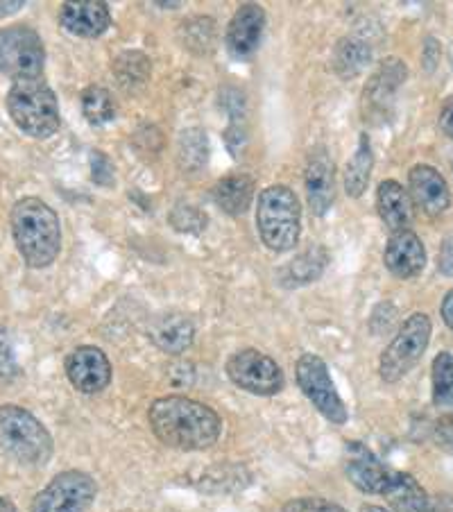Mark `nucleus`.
I'll use <instances>...</instances> for the list:
<instances>
[{"instance_id":"22","label":"nucleus","mask_w":453,"mask_h":512,"mask_svg":"<svg viewBox=\"0 0 453 512\" xmlns=\"http://www.w3.org/2000/svg\"><path fill=\"white\" fill-rule=\"evenodd\" d=\"M404 80H406V66L401 64V59H397V57L386 59V62L379 66V71L372 75V80L367 82L365 102L372 109L376 105L381 107L383 102H386L392 93L401 87V82Z\"/></svg>"},{"instance_id":"27","label":"nucleus","mask_w":453,"mask_h":512,"mask_svg":"<svg viewBox=\"0 0 453 512\" xmlns=\"http://www.w3.org/2000/svg\"><path fill=\"white\" fill-rule=\"evenodd\" d=\"M179 166L184 173H198L209 159V141L202 130H186L179 136Z\"/></svg>"},{"instance_id":"2","label":"nucleus","mask_w":453,"mask_h":512,"mask_svg":"<svg viewBox=\"0 0 453 512\" xmlns=\"http://www.w3.org/2000/svg\"><path fill=\"white\" fill-rule=\"evenodd\" d=\"M12 234L16 250L30 268H48L62 250L59 216L39 198H23L12 209Z\"/></svg>"},{"instance_id":"20","label":"nucleus","mask_w":453,"mask_h":512,"mask_svg":"<svg viewBox=\"0 0 453 512\" xmlns=\"http://www.w3.org/2000/svg\"><path fill=\"white\" fill-rule=\"evenodd\" d=\"M213 198H216L218 207L229 213V216H241L250 209L254 198V179L245 173L227 175L213 189Z\"/></svg>"},{"instance_id":"6","label":"nucleus","mask_w":453,"mask_h":512,"mask_svg":"<svg viewBox=\"0 0 453 512\" xmlns=\"http://www.w3.org/2000/svg\"><path fill=\"white\" fill-rule=\"evenodd\" d=\"M431 340V320L426 313H413L401 324L397 336L381 354L379 374L386 383H397L420 363Z\"/></svg>"},{"instance_id":"5","label":"nucleus","mask_w":453,"mask_h":512,"mask_svg":"<svg viewBox=\"0 0 453 512\" xmlns=\"http://www.w3.org/2000/svg\"><path fill=\"white\" fill-rule=\"evenodd\" d=\"M0 449L21 465L41 467L53 456V438L44 424L21 406H0Z\"/></svg>"},{"instance_id":"10","label":"nucleus","mask_w":453,"mask_h":512,"mask_svg":"<svg viewBox=\"0 0 453 512\" xmlns=\"http://www.w3.org/2000/svg\"><path fill=\"white\" fill-rule=\"evenodd\" d=\"M297 383L311 404L327 417L331 424L347 422V408L333 386L327 363L315 354H304L295 365Z\"/></svg>"},{"instance_id":"13","label":"nucleus","mask_w":453,"mask_h":512,"mask_svg":"<svg viewBox=\"0 0 453 512\" xmlns=\"http://www.w3.org/2000/svg\"><path fill=\"white\" fill-rule=\"evenodd\" d=\"M345 472L358 490L365 494H383L395 469L383 465L361 442H349L345 454Z\"/></svg>"},{"instance_id":"12","label":"nucleus","mask_w":453,"mask_h":512,"mask_svg":"<svg viewBox=\"0 0 453 512\" xmlns=\"http://www.w3.org/2000/svg\"><path fill=\"white\" fill-rule=\"evenodd\" d=\"M263 30H266V12H263L261 5L245 3L238 7L225 34V46L229 55L238 59V62L254 57V53L261 46Z\"/></svg>"},{"instance_id":"16","label":"nucleus","mask_w":453,"mask_h":512,"mask_svg":"<svg viewBox=\"0 0 453 512\" xmlns=\"http://www.w3.org/2000/svg\"><path fill=\"white\" fill-rule=\"evenodd\" d=\"M59 23L75 37L93 39L105 34L111 25L109 5L102 0H82V3H64L59 10Z\"/></svg>"},{"instance_id":"31","label":"nucleus","mask_w":453,"mask_h":512,"mask_svg":"<svg viewBox=\"0 0 453 512\" xmlns=\"http://www.w3.org/2000/svg\"><path fill=\"white\" fill-rule=\"evenodd\" d=\"M281 512H347L338 503H331L327 499H315V497H304V499H293L288 501Z\"/></svg>"},{"instance_id":"8","label":"nucleus","mask_w":453,"mask_h":512,"mask_svg":"<svg viewBox=\"0 0 453 512\" xmlns=\"http://www.w3.org/2000/svg\"><path fill=\"white\" fill-rule=\"evenodd\" d=\"M98 494V485L89 474L68 469L57 474L37 497L32 499L30 512H84Z\"/></svg>"},{"instance_id":"26","label":"nucleus","mask_w":453,"mask_h":512,"mask_svg":"<svg viewBox=\"0 0 453 512\" xmlns=\"http://www.w3.org/2000/svg\"><path fill=\"white\" fill-rule=\"evenodd\" d=\"M433 404L440 411L453 413V356L440 352L433 358Z\"/></svg>"},{"instance_id":"7","label":"nucleus","mask_w":453,"mask_h":512,"mask_svg":"<svg viewBox=\"0 0 453 512\" xmlns=\"http://www.w3.org/2000/svg\"><path fill=\"white\" fill-rule=\"evenodd\" d=\"M44 62V41L28 25L0 30V73L14 80L41 78Z\"/></svg>"},{"instance_id":"36","label":"nucleus","mask_w":453,"mask_h":512,"mask_svg":"<svg viewBox=\"0 0 453 512\" xmlns=\"http://www.w3.org/2000/svg\"><path fill=\"white\" fill-rule=\"evenodd\" d=\"M426 512H453V501L451 499H440L435 506H431L429 503V510Z\"/></svg>"},{"instance_id":"28","label":"nucleus","mask_w":453,"mask_h":512,"mask_svg":"<svg viewBox=\"0 0 453 512\" xmlns=\"http://www.w3.org/2000/svg\"><path fill=\"white\" fill-rule=\"evenodd\" d=\"M82 114L91 125H107L116 118V102L105 87L82 91Z\"/></svg>"},{"instance_id":"14","label":"nucleus","mask_w":453,"mask_h":512,"mask_svg":"<svg viewBox=\"0 0 453 512\" xmlns=\"http://www.w3.org/2000/svg\"><path fill=\"white\" fill-rule=\"evenodd\" d=\"M306 198L315 216H324L336 198V166L322 148L313 150L304 170Z\"/></svg>"},{"instance_id":"21","label":"nucleus","mask_w":453,"mask_h":512,"mask_svg":"<svg viewBox=\"0 0 453 512\" xmlns=\"http://www.w3.org/2000/svg\"><path fill=\"white\" fill-rule=\"evenodd\" d=\"M383 497L388 499L395 512H426L429 510V497L420 483L406 472H395L388 483Z\"/></svg>"},{"instance_id":"34","label":"nucleus","mask_w":453,"mask_h":512,"mask_svg":"<svg viewBox=\"0 0 453 512\" xmlns=\"http://www.w3.org/2000/svg\"><path fill=\"white\" fill-rule=\"evenodd\" d=\"M440 130L447 139L453 141V96L444 102L442 112H440Z\"/></svg>"},{"instance_id":"23","label":"nucleus","mask_w":453,"mask_h":512,"mask_svg":"<svg viewBox=\"0 0 453 512\" xmlns=\"http://www.w3.org/2000/svg\"><path fill=\"white\" fill-rule=\"evenodd\" d=\"M372 57V48L365 44L363 39L356 37H345L338 41L336 50H333V71H336L340 78H354L363 71Z\"/></svg>"},{"instance_id":"18","label":"nucleus","mask_w":453,"mask_h":512,"mask_svg":"<svg viewBox=\"0 0 453 512\" xmlns=\"http://www.w3.org/2000/svg\"><path fill=\"white\" fill-rule=\"evenodd\" d=\"M376 209H379V216L392 234L406 232L413 223V200H410V193L401 186L395 179H386V182L379 184V191H376Z\"/></svg>"},{"instance_id":"38","label":"nucleus","mask_w":453,"mask_h":512,"mask_svg":"<svg viewBox=\"0 0 453 512\" xmlns=\"http://www.w3.org/2000/svg\"><path fill=\"white\" fill-rule=\"evenodd\" d=\"M0 512H19V510H16V506L10 499L0 497Z\"/></svg>"},{"instance_id":"11","label":"nucleus","mask_w":453,"mask_h":512,"mask_svg":"<svg viewBox=\"0 0 453 512\" xmlns=\"http://www.w3.org/2000/svg\"><path fill=\"white\" fill-rule=\"evenodd\" d=\"M66 377L84 395L102 392L111 381V363L100 347L84 345L66 356Z\"/></svg>"},{"instance_id":"4","label":"nucleus","mask_w":453,"mask_h":512,"mask_svg":"<svg viewBox=\"0 0 453 512\" xmlns=\"http://www.w3.org/2000/svg\"><path fill=\"white\" fill-rule=\"evenodd\" d=\"M256 227L268 250H293L302 234V207L295 191L284 184L263 189L256 204Z\"/></svg>"},{"instance_id":"15","label":"nucleus","mask_w":453,"mask_h":512,"mask_svg":"<svg viewBox=\"0 0 453 512\" xmlns=\"http://www.w3.org/2000/svg\"><path fill=\"white\" fill-rule=\"evenodd\" d=\"M408 186H410V200H413L417 207L426 213V216H440V213L449 209L451 193H449L447 179H444L433 166L420 164L410 168Z\"/></svg>"},{"instance_id":"33","label":"nucleus","mask_w":453,"mask_h":512,"mask_svg":"<svg viewBox=\"0 0 453 512\" xmlns=\"http://www.w3.org/2000/svg\"><path fill=\"white\" fill-rule=\"evenodd\" d=\"M435 440L442 449H447L453 454V413L444 415L442 420L435 424Z\"/></svg>"},{"instance_id":"29","label":"nucleus","mask_w":453,"mask_h":512,"mask_svg":"<svg viewBox=\"0 0 453 512\" xmlns=\"http://www.w3.org/2000/svg\"><path fill=\"white\" fill-rule=\"evenodd\" d=\"M327 252L322 250V247H309V250L302 252L297 256V259L290 263L286 268V279H293V284H309V281H315L320 275L324 266H327Z\"/></svg>"},{"instance_id":"37","label":"nucleus","mask_w":453,"mask_h":512,"mask_svg":"<svg viewBox=\"0 0 453 512\" xmlns=\"http://www.w3.org/2000/svg\"><path fill=\"white\" fill-rule=\"evenodd\" d=\"M23 5H25V3H0V16H7V14L19 12Z\"/></svg>"},{"instance_id":"35","label":"nucleus","mask_w":453,"mask_h":512,"mask_svg":"<svg viewBox=\"0 0 453 512\" xmlns=\"http://www.w3.org/2000/svg\"><path fill=\"white\" fill-rule=\"evenodd\" d=\"M442 320L453 331V288L447 295H444V300H442Z\"/></svg>"},{"instance_id":"24","label":"nucleus","mask_w":453,"mask_h":512,"mask_svg":"<svg viewBox=\"0 0 453 512\" xmlns=\"http://www.w3.org/2000/svg\"><path fill=\"white\" fill-rule=\"evenodd\" d=\"M372 166H374V157H372V145L367 134H361L358 139V148L354 152V157L349 159L347 170H345V191L349 198H361L367 189V182H370L372 175Z\"/></svg>"},{"instance_id":"17","label":"nucleus","mask_w":453,"mask_h":512,"mask_svg":"<svg viewBox=\"0 0 453 512\" xmlns=\"http://www.w3.org/2000/svg\"><path fill=\"white\" fill-rule=\"evenodd\" d=\"M383 261H386V268L397 279H413L426 266L424 243L410 229L392 234L386 245V252H383Z\"/></svg>"},{"instance_id":"32","label":"nucleus","mask_w":453,"mask_h":512,"mask_svg":"<svg viewBox=\"0 0 453 512\" xmlns=\"http://www.w3.org/2000/svg\"><path fill=\"white\" fill-rule=\"evenodd\" d=\"M91 177H93V182L100 186L114 184V164H111L109 157L102 155L100 150H96L91 155Z\"/></svg>"},{"instance_id":"19","label":"nucleus","mask_w":453,"mask_h":512,"mask_svg":"<svg viewBox=\"0 0 453 512\" xmlns=\"http://www.w3.org/2000/svg\"><path fill=\"white\" fill-rule=\"evenodd\" d=\"M148 336L161 352L166 354H182L193 345L195 327L193 322L179 313L159 315L150 322Z\"/></svg>"},{"instance_id":"1","label":"nucleus","mask_w":453,"mask_h":512,"mask_svg":"<svg viewBox=\"0 0 453 512\" xmlns=\"http://www.w3.org/2000/svg\"><path fill=\"white\" fill-rule=\"evenodd\" d=\"M150 429L166 447L179 451L209 449L218 442L222 422L213 408L182 395L159 397L148 411Z\"/></svg>"},{"instance_id":"30","label":"nucleus","mask_w":453,"mask_h":512,"mask_svg":"<svg viewBox=\"0 0 453 512\" xmlns=\"http://www.w3.org/2000/svg\"><path fill=\"white\" fill-rule=\"evenodd\" d=\"M114 73L125 89L141 87L150 78V59L139 53V50L123 53L114 62Z\"/></svg>"},{"instance_id":"39","label":"nucleus","mask_w":453,"mask_h":512,"mask_svg":"<svg viewBox=\"0 0 453 512\" xmlns=\"http://www.w3.org/2000/svg\"><path fill=\"white\" fill-rule=\"evenodd\" d=\"M361 512H390V510L381 508V506H363V508H361Z\"/></svg>"},{"instance_id":"9","label":"nucleus","mask_w":453,"mask_h":512,"mask_svg":"<svg viewBox=\"0 0 453 512\" xmlns=\"http://www.w3.org/2000/svg\"><path fill=\"white\" fill-rule=\"evenodd\" d=\"M227 377L234 386L252 392V395L270 397L284 388V372L275 358L259 349H241L227 361Z\"/></svg>"},{"instance_id":"3","label":"nucleus","mask_w":453,"mask_h":512,"mask_svg":"<svg viewBox=\"0 0 453 512\" xmlns=\"http://www.w3.org/2000/svg\"><path fill=\"white\" fill-rule=\"evenodd\" d=\"M7 112L32 139H50L59 130V102L44 78L14 80L7 93Z\"/></svg>"},{"instance_id":"25","label":"nucleus","mask_w":453,"mask_h":512,"mask_svg":"<svg viewBox=\"0 0 453 512\" xmlns=\"http://www.w3.org/2000/svg\"><path fill=\"white\" fill-rule=\"evenodd\" d=\"M179 37H182L184 46L198 55H209L213 48H216L218 41V30L216 23L209 16H193L182 23L179 28Z\"/></svg>"}]
</instances>
